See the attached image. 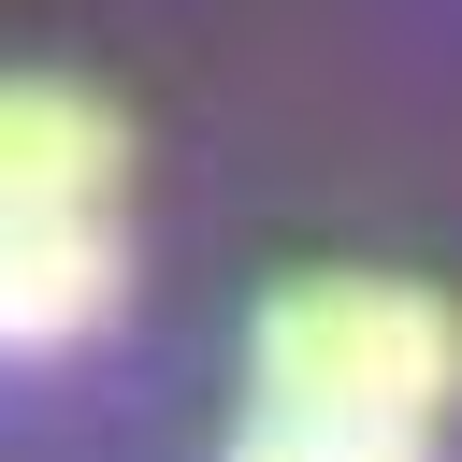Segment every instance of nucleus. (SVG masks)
<instances>
[{
    "label": "nucleus",
    "instance_id": "f257e3e1",
    "mask_svg": "<svg viewBox=\"0 0 462 462\" xmlns=\"http://www.w3.org/2000/svg\"><path fill=\"white\" fill-rule=\"evenodd\" d=\"M245 375H260V404L419 433L462 390V318L433 289H404V274H289L260 303V332H245Z\"/></svg>",
    "mask_w": 462,
    "mask_h": 462
},
{
    "label": "nucleus",
    "instance_id": "f03ea898",
    "mask_svg": "<svg viewBox=\"0 0 462 462\" xmlns=\"http://www.w3.org/2000/svg\"><path fill=\"white\" fill-rule=\"evenodd\" d=\"M130 130L116 101L58 87V72H0V217H101Z\"/></svg>",
    "mask_w": 462,
    "mask_h": 462
},
{
    "label": "nucleus",
    "instance_id": "7ed1b4c3",
    "mask_svg": "<svg viewBox=\"0 0 462 462\" xmlns=\"http://www.w3.org/2000/svg\"><path fill=\"white\" fill-rule=\"evenodd\" d=\"M116 274H130L116 217H0V361L101 332L116 318Z\"/></svg>",
    "mask_w": 462,
    "mask_h": 462
},
{
    "label": "nucleus",
    "instance_id": "20e7f679",
    "mask_svg": "<svg viewBox=\"0 0 462 462\" xmlns=\"http://www.w3.org/2000/svg\"><path fill=\"white\" fill-rule=\"evenodd\" d=\"M231 462H433V448L390 433V419H303V404H260V419L231 433Z\"/></svg>",
    "mask_w": 462,
    "mask_h": 462
}]
</instances>
